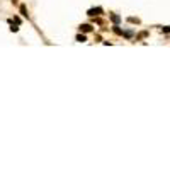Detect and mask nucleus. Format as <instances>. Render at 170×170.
<instances>
[{"mask_svg":"<svg viewBox=\"0 0 170 170\" xmlns=\"http://www.w3.org/2000/svg\"><path fill=\"white\" fill-rule=\"evenodd\" d=\"M87 14H89L90 17H95V15H100V14H102V9H100V7H97V9H90V10L87 12Z\"/></svg>","mask_w":170,"mask_h":170,"instance_id":"f257e3e1","label":"nucleus"},{"mask_svg":"<svg viewBox=\"0 0 170 170\" xmlns=\"http://www.w3.org/2000/svg\"><path fill=\"white\" fill-rule=\"evenodd\" d=\"M92 29H94V27L90 26V24H82V26H80V31H82V33H90Z\"/></svg>","mask_w":170,"mask_h":170,"instance_id":"f03ea898","label":"nucleus"},{"mask_svg":"<svg viewBox=\"0 0 170 170\" xmlns=\"http://www.w3.org/2000/svg\"><path fill=\"white\" fill-rule=\"evenodd\" d=\"M109 17H111V21H112L114 24H119V22H121V17H119V15H116V14H111Z\"/></svg>","mask_w":170,"mask_h":170,"instance_id":"7ed1b4c3","label":"nucleus"},{"mask_svg":"<svg viewBox=\"0 0 170 170\" xmlns=\"http://www.w3.org/2000/svg\"><path fill=\"white\" fill-rule=\"evenodd\" d=\"M128 21H129L131 24H140V19H138V17H129Z\"/></svg>","mask_w":170,"mask_h":170,"instance_id":"20e7f679","label":"nucleus"},{"mask_svg":"<svg viewBox=\"0 0 170 170\" xmlns=\"http://www.w3.org/2000/svg\"><path fill=\"white\" fill-rule=\"evenodd\" d=\"M77 41H78V43H85L87 39H85V36H83V34H78V36H77Z\"/></svg>","mask_w":170,"mask_h":170,"instance_id":"39448f33","label":"nucleus"},{"mask_svg":"<svg viewBox=\"0 0 170 170\" xmlns=\"http://www.w3.org/2000/svg\"><path fill=\"white\" fill-rule=\"evenodd\" d=\"M21 14H22V15H26V17H27V10H26V5H21Z\"/></svg>","mask_w":170,"mask_h":170,"instance_id":"423d86ee","label":"nucleus"},{"mask_svg":"<svg viewBox=\"0 0 170 170\" xmlns=\"http://www.w3.org/2000/svg\"><path fill=\"white\" fill-rule=\"evenodd\" d=\"M146 36H148V33H140L136 36V39H143V37H146Z\"/></svg>","mask_w":170,"mask_h":170,"instance_id":"0eeeda50","label":"nucleus"},{"mask_svg":"<svg viewBox=\"0 0 170 170\" xmlns=\"http://www.w3.org/2000/svg\"><path fill=\"white\" fill-rule=\"evenodd\" d=\"M114 33H116V34H119V36H121V34H122V31H121V29H119V27H118V26H114Z\"/></svg>","mask_w":170,"mask_h":170,"instance_id":"6e6552de","label":"nucleus"},{"mask_svg":"<svg viewBox=\"0 0 170 170\" xmlns=\"http://www.w3.org/2000/svg\"><path fill=\"white\" fill-rule=\"evenodd\" d=\"M162 31H163V33H170V27H168V26H167V27H163V29H162Z\"/></svg>","mask_w":170,"mask_h":170,"instance_id":"1a4fd4ad","label":"nucleus"}]
</instances>
